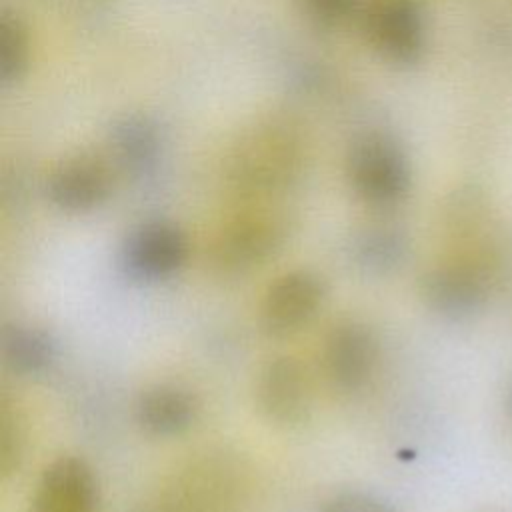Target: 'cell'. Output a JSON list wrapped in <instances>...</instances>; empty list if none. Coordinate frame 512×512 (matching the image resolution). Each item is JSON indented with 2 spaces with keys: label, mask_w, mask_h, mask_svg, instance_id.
<instances>
[{
  "label": "cell",
  "mask_w": 512,
  "mask_h": 512,
  "mask_svg": "<svg viewBox=\"0 0 512 512\" xmlns=\"http://www.w3.org/2000/svg\"><path fill=\"white\" fill-rule=\"evenodd\" d=\"M196 416V398L176 384H156L144 390L136 402V422L152 436L182 434L196 422Z\"/></svg>",
  "instance_id": "obj_10"
},
{
  "label": "cell",
  "mask_w": 512,
  "mask_h": 512,
  "mask_svg": "<svg viewBox=\"0 0 512 512\" xmlns=\"http://www.w3.org/2000/svg\"><path fill=\"white\" fill-rule=\"evenodd\" d=\"M324 512H386V510L380 504L372 502L370 498L348 494V496L336 498L332 504L324 508Z\"/></svg>",
  "instance_id": "obj_17"
},
{
  "label": "cell",
  "mask_w": 512,
  "mask_h": 512,
  "mask_svg": "<svg viewBox=\"0 0 512 512\" xmlns=\"http://www.w3.org/2000/svg\"><path fill=\"white\" fill-rule=\"evenodd\" d=\"M346 178L362 202L372 208H390L406 198L412 186V166L396 140L370 134L350 146Z\"/></svg>",
  "instance_id": "obj_1"
},
{
  "label": "cell",
  "mask_w": 512,
  "mask_h": 512,
  "mask_svg": "<svg viewBox=\"0 0 512 512\" xmlns=\"http://www.w3.org/2000/svg\"><path fill=\"white\" fill-rule=\"evenodd\" d=\"M510 404H512V402H510Z\"/></svg>",
  "instance_id": "obj_18"
},
{
  "label": "cell",
  "mask_w": 512,
  "mask_h": 512,
  "mask_svg": "<svg viewBox=\"0 0 512 512\" xmlns=\"http://www.w3.org/2000/svg\"><path fill=\"white\" fill-rule=\"evenodd\" d=\"M322 366L330 384L340 392L364 390L378 366V340L360 320L336 322L322 344Z\"/></svg>",
  "instance_id": "obj_4"
},
{
  "label": "cell",
  "mask_w": 512,
  "mask_h": 512,
  "mask_svg": "<svg viewBox=\"0 0 512 512\" xmlns=\"http://www.w3.org/2000/svg\"><path fill=\"white\" fill-rule=\"evenodd\" d=\"M370 46L390 64L412 66L422 60L428 44V24L412 0H378L364 18Z\"/></svg>",
  "instance_id": "obj_2"
},
{
  "label": "cell",
  "mask_w": 512,
  "mask_h": 512,
  "mask_svg": "<svg viewBox=\"0 0 512 512\" xmlns=\"http://www.w3.org/2000/svg\"><path fill=\"white\" fill-rule=\"evenodd\" d=\"M422 298L444 316H464L478 308L482 286L462 266H438L422 278Z\"/></svg>",
  "instance_id": "obj_11"
},
{
  "label": "cell",
  "mask_w": 512,
  "mask_h": 512,
  "mask_svg": "<svg viewBox=\"0 0 512 512\" xmlns=\"http://www.w3.org/2000/svg\"><path fill=\"white\" fill-rule=\"evenodd\" d=\"M326 300V282L308 268L278 276L264 292L260 326L268 336H290L304 328Z\"/></svg>",
  "instance_id": "obj_3"
},
{
  "label": "cell",
  "mask_w": 512,
  "mask_h": 512,
  "mask_svg": "<svg viewBox=\"0 0 512 512\" xmlns=\"http://www.w3.org/2000/svg\"><path fill=\"white\" fill-rule=\"evenodd\" d=\"M186 254V236L174 222L148 220L126 234L120 264L136 280H162L180 270Z\"/></svg>",
  "instance_id": "obj_5"
},
{
  "label": "cell",
  "mask_w": 512,
  "mask_h": 512,
  "mask_svg": "<svg viewBox=\"0 0 512 512\" xmlns=\"http://www.w3.org/2000/svg\"><path fill=\"white\" fill-rule=\"evenodd\" d=\"M0 348L6 366L20 376L42 374L56 358L54 338L32 324H12L4 328Z\"/></svg>",
  "instance_id": "obj_12"
},
{
  "label": "cell",
  "mask_w": 512,
  "mask_h": 512,
  "mask_svg": "<svg viewBox=\"0 0 512 512\" xmlns=\"http://www.w3.org/2000/svg\"><path fill=\"white\" fill-rule=\"evenodd\" d=\"M112 192V174L104 162L76 156L60 162L46 180L48 200L62 212L82 214L102 206Z\"/></svg>",
  "instance_id": "obj_9"
},
{
  "label": "cell",
  "mask_w": 512,
  "mask_h": 512,
  "mask_svg": "<svg viewBox=\"0 0 512 512\" xmlns=\"http://www.w3.org/2000/svg\"><path fill=\"white\" fill-rule=\"evenodd\" d=\"M256 404L266 420L294 426L310 410V382L302 364L292 356H276L264 364L256 380Z\"/></svg>",
  "instance_id": "obj_7"
},
{
  "label": "cell",
  "mask_w": 512,
  "mask_h": 512,
  "mask_svg": "<svg viewBox=\"0 0 512 512\" xmlns=\"http://www.w3.org/2000/svg\"><path fill=\"white\" fill-rule=\"evenodd\" d=\"M30 68V36L14 14L0 16V86H16Z\"/></svg>",
  "instance_id": "obj_15"
},
{
  "label": "cell",
  "mask_w": 512,
  "mask_h": 512,
  "mask_svg": "<svg viewBox=\"0 0 512 512\" xmlns=\"http://www.w3.org/2000/svg\"><path fill=\"white\" fill-rule=\"evenodd\" d=\"M352 260L366 272L382 274L404 258V238L390 226H366L352 240Z\"/></svg>",
  "instance_id": "obj_14"
},
{
  "label": "cell",
  "mask_w": 512,
  "mask_h": 512,
  "mask_svg": "<svg viewBox=\"0 0 512 512\" xmlns=\"http://www.w3.org/2000/svg\"><path fill=\"white\" fill-rule=\"evenodd\" d=\"M160 144L158 128L146 116H128L112 132L116 158L130 172H148L160 156Z\"/></svg>",
  "instance_id": "obj_13"
},
{
  "label": "cell",
  "mask_w": 512,
  "mask_h": 512,
  "mask_svg": "<svg viewBox=\"0 0 512 512\" xmlns=\"http://www.w3.org/2000/svg\"><path fill=\"white\" fill-rule=\"evenodd\" d=\"M96 504L98 480L78 456H60L50 462L32 496V512H94Z\"/></svg>",
  "instance_id": "obj_8"
},
{
  "label": "cell",
  "mask_w": 512,
  "mask_h": 512,
  "mask_svg": "<svg viewBox=\"0 0 512 512\" xmlns=\"http://www.w3.org/2000/svg\"><path fill=\"white\" fill-rule=\"evenodd\" d=\"M284 240V228L274 218L242 216L216 236L210 252L212 266L226 274H244L264 264Z\"/></svg>",
  "instance_id": "obj_6"
},
{
  "label": "cell",
  "mask_w": 512,
  "mask_h": 512,
  "mask_svg": "<svg viewBox=\"0 0 512 512\" xmlns=\"http://www.w3.org/2000/svg\"><path fill=\"white\" fill-rule=\"evenodd\" d=\"M304 12L324 28L342 26L360 8V0H302Z\"/></svg>",
  "instance_id": "obj_16"
}]
</instances>
